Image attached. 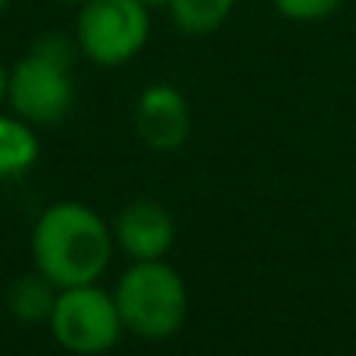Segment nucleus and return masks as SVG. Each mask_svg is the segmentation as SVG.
I'll use <instances>...</instances> for the list:
<instances>
[{
	"instance_id": "nucleus-8",
	"label": "nucleus",
	"mask_w": 356,
	"mask_h": 356,
	"mask_svg": "<svg viewBox=\"0 0 356 356\" xmlns=\"http://www.w3.org/2000/svg\"><path fill=\"white\" fill-rule=\"evenodd\" d=\"M41 144H38L31 122L0 113V178H16L22 172H29L38 163Z\"/></svg>"
},
{
	"instance_id": "nucleus-9",
	"label": "nucleus",
	"mask_w": 356,
	"mask_h": 356,
	"mask_svg": "<svg viewBox=\"0 0 356 356\" xmlns=\"http://www.w3.org/2000/svg\"><path fill=\"white\" fill-rule=\"evenodd\" d=\"M238 0H169V16H172L175 29L184 35H213L216 29L228 22L234 13Z\"/></svg>"
},
{
	"instance_id": "nucleus-6",
	"label": "nucleus",
	"mask_w": 356,
	"mask_h": 356,
	"mask_svg": "<svg viewBox=\"0 0 356 356\" xmlns=\"http://www.w3.org/2000/svg\"><path fill=\"white\" fill-rule=\"evenodd\" d=\"M135 131L154 150H178L191 135V110L175 85L156 81L135 104Z\"/></svg>"
},
{
	"instance_id": "nucleus-14",
	"label": "nucleus",
	"mask_w": 356,
	"mask_h": 356,
	"mask_svg": "<svg viewBox=\"0 0 356 356\" xmlns=\"http://www.w3.org/2000/svg\"><path fill=\"white\" fill-rule=\"evenodd\" d=\"M13 0H0V13H6V6H10Z\"/></svg>"
},
{
	"instance_id": "nucleus-10",
	"label": "nucleus",
	"mask_w": 356,
	"mask_h": 356,
	"mask_svg": "<svg viewBox=\"0 0 356 356\" xmlns=\"http://www.w3.org/2000/svg\"><path fill=\"white\" fill-rule=\"evenodd\" d=\"M54 300H56V288L47 282V278L38 272V275L19 278L10 288V313L16 316L19 322H47L50 313H54Z\"/></svg>"
},
{
	"instance_id": "nucleus-13",
	"label": "nucleus",
	"mask_w": 356,
	"mask_h": 356,
	"mask_svg": "<svg viewBox=\"0 0 356 356\" xmlns=\"http://www.w3.org/2000/svg\"><path fill=\"white\" fill-rule=\"evenodd\" d=\"M147 10H156V6H169V0H141Z\"/></svg>"
},
{
	"instance_id": "nucleus-7",
	"label": "nucleus",
	"mask_w": 356,
	"mask_h": 356,
	"mask_svg": "<svg viewBox=\"0 0 356 356\" xmlns=\"http://www.w3.org/2000/svg\"><path fill=\"white\" fill-rule=\"evenodd\" d=\"M113 241L129 253L135 263L141 259H163L175 244V222L163 203L141 200L129 203L113 222Z\"/></svg>"
},
{
	"instance_id": "nucleus-11",
	"label": "nucleus",
	"mask_w": 356,
	"mask_h": 356,
	"mask_svg": "<svg viewBox=\"0 0 356 356\" xmlns=\"http://www.w3.org/2000/svg\"><path fill=\"white\" fill-rule=\"evenodd\" d=\"M272 10L288 22H322L344 6V0H269Z\"/></svg>"
},
{
	"instance_id": "nucleus-4",
	"label": "nucleus",
	"mask_w": 356,
	"mask_h": 356,
	"mask_svg": "<svg viewBox=\"0 0 356 356\" xmlns=\"http://www.w3.org/2000/svg\"><path fill=\"white\" fill-rule=\"evenodd\" d=\"M150 38V10L141 0H85L75 19V44L97 66H125Z\"/></svg>"
},
{
	"instance_id": "nucleus-2",
	"label": "nucleus",
	"mask_w": 356,
	"mask_h": 356,
	"mask_svg": "<svg viewBox=\"0 0 356 356\" xmlns=\"http://www.w3.org/2000/svg\"><path fill=\"white\" fill-rule=\"evenodd\" d=\"M79 54L75 35L44 31L6 75V104L31 125H54L72 110V63Z\"/></svg>"
},
{
	"instance_id": "nucleus-15",
	"label": "nucleus",
	"mask_w": 356,
	"mask_h": 356,
	"mask_svg": "<svg viewBox=\"0 0 356 356\" xmlns=\"http://www.w3.org/2000/svg\"><path fill=\"white\" fill-rule=\"evenodd\" d=\"M54 3H85V0H54Z\"/></svg>"
},
{
	"instance_id": "nucleus-12",
	"label": "nucleus",
	"mask_w": 356,
	"mask_h": 356,
	"mask_svg": "<svg viewBox=\"0 0 356 356\" xmlns=\"http://www.w3.org/2000/svg\"><path fill=\"white\" fill-rule=\"evenodd\" d=\"M6 75H10V69H6L3 63H0V104L6 100Z\"/></svg>"
},
{
	"instance_id": "nucleus-1",
	"label": "nucleus",
	"mask_w": 356,
	"mask_h": 356,
	"mask_svg": "<svg viewBox=\"0 0 356 356\" xmlns=\"http://www.w3.org/2000/svg\"><path fill=\"white\" fill-rule=\"evenodd\" d=\"M113 228L79 200L50 203L31 228L35 269L60 288L94 284L113 259Z\"/></svg>"
},
{
	"instance_id": "nucleus-5",
	"label": "nucleus",
	"mask_w": 356,
	"mask_h": 356,
	"mask_svg": "<svg viewBox=\"0 0 356 356\" xmlns=\"http://www.w3.org/2000/svg\"><path fill=\"white\" fill-rule=\"evenodd\" d=\"M47 325L63 350L79 356H97L113 350L125 332L116 297L100 291L97 282L56 291Z\"/></svg>"
},
{
	"instance_id": "nucleus-3",
	"label": "nucleus",
	"mask_w": 356,
	"mask_h": 356,
	"mask_svg": "<svg viewBox=\"0 0 356 356\" xmlns=\"http://www.w3.org/2000/svg\"><path fill=\"white\" fill-rule=\"evenodd\" d=\"M113 297H116L125 332L144 341L172 338L188 319L184 278L163 259L131 263L116 282Z\"/></svg>"
}]
</instances>
